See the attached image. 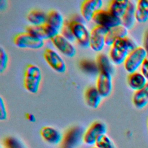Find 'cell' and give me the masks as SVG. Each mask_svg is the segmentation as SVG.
<instances>
[{
    "label": "cell",
    "mask_w": 148,
    "mask_h": 148,
    "mask_svg": "<svg viewBox=\"0 0 148 148\" xmlns=\"http://www.w3.org/2000/svg\"><path fill=\"white\" fill-rule=\"evenodd\" d=\"M42 80V72L40 68L35 64L27 65L23 77V84L25 88L31 93L38 92Z\"/></svg>",
    "instance_id": "6da1fadb"
},
{
    "label": "cell",
    "mask_w": 148,
    "mask_h": 148,
    "mask_svg": "<svg viewBox=\"0 0 148 148\" xmlns=\"http://www.w3.org/2000/svg\"><path fill=\"white\" fill-rule=\"evenodd\" d=\"M147 55V53L143 46H138L128 54L123 64L125 71L129 73L137 71Z\"/></svg>",
    "instance_id": "7a4b0ae2"
},
{
    "label": "cell",
    "mask_w": 148,
    "mask_h": 148,
    "mask_svg": "<svg viewBox=\"0 0 148 148\" xmlns=\"http://www.w3.org/2000/svg\"><path fill=\"white\" fill-rule=\"evenodd\" d=\"M13 43L17 47L21 49H39L44 45L43 39L26 31L16 35L13 38Z\"/></svg>",
    "instance_id": "3957f363"
},
{
    "label": "cell",
    "mask_w": 148,
    "mask_h": 148,
    "mask_svg": "<svg viewBox=\"0 0 148 148\" xmlns=\"http://www.w3.org/2000/svg\"><path fill=\"white\" fill-rule=\"evenodd\" d=\"M69 21L72 32L77 43L84 48L90 47V32L83 21L78 19H73Z\"/></svg>",
    "instance_id": "277c9868"
},
{
    "label": "cell",
    "mask_w": 148,
    "mask_h": 148,
    "mask_svg": "<svg viewBox=\"0 0 148 148\" xmlns=\"http://www.w3.org/2000/svg\"><path fill=\"white\" fill-rule=\"evenodd\" d=\"M84 129L81 127L75 126L68 130L64 135L60 148H77L83 142Z\"/></svg>",
    "instance_id": "5b68a950"
},
{
    "label": "cell",
    "mask_w": 148,
    "mask_h": 148,
    "mask_svg": "<svg viewBox=\"0 0 148 148\" xmlns=\"http://www.w3.org/2000/svg\"><path fill=\"white\" fill-rule=\"evenodd\" d=\"M107 132L106 125L102 122L96 121L93 122L84 131L83 142L90 146L95 145L97 139Z\"/></svg>",
    "instance_id": "8992f818"
},
{
    "label": "cell",
    "mask_w": 148,
    "mask_h": 148,
    "mask_svg": "<svg viewBox=\"0 0 148 148\" xmlns=\"http://www.w3.org/2000/svg\"><path fill=\"white\" fill-rule=\"evenodd\" d=\"M92 20L97 25H102L109 29L121 25V18L114 16L108 10L102 9L94 14Z\"/></svg>",
    "instance_id": "52a82bcc"
},
{
    "label": "cell",
    "mask_w": 148,
    "mask_h": 148,
    "mask_svg": "<svg viewBox=\"0 0 148 148\" xmlns=\"http://www.w3.org/2000/svg\"><path fill=\"white\" fill-rule=\"evenodd\" d=\"M109 28L96 25L90 31V47L95 51H101L105 45V36Z\"/></svg>",
    "instance_id": "ba28073f"
},
{
    "label": "cell",
    "mask_w": 148,
    "mask_h": 148,
    "mask_svg": "<svg viewBox=\"0 0 148 148\" xmlns=\"http://www.w3.org/2000/svg\"><path fill=\"white\" fill-rule=\"evenodd\" d=\"M43 58L54 71L58 73H63L66 71L65 61L54 50L50 48L46 49L43 52Z\"/></svg>",
    "instance_id": "9c48e42d"
},
{
    "label": "cell",
    "mask_w": 148,
    "mask_h": 148,
    "mask_svg": "<svg viewBox=\"0 0 148 148\" xmlns=\"http://www.w3.org/2000/svg\"><path fill=\"white\" fill-rule=\"evenodd\" d=\"M25 31L43 40L51 39L59 34V31L46 23L39 25H28Z\"/></svg>",
    "instance_id": "30bf717a"
},
{
    "label": "cell",
    "mask_w": 148,
    "mask_h": 148,
    "mask_svg": "<svg viewBox=\"0 0 148 148\" xmlns=\"http://www.w3.org/2000/svg\"><path fill=\"white\" fill-rule=\"evenodd\" d=\"M53 45L64 56L73 57L75 56L76 50L71 42L58 34L50 39Z\"/></svg>",
    "instance_id": "8fae6325"
},
{
    "label": "cell",
    "mask_w": 148,
    "mask_h": 148,
    "mask_svg": "<svg viewBox=\"0 0 148 148\" xmlns=\"http://www.w3.org/2000/svg\"><path fill=\"white\" fill-rule=\"evenodd\" d=\"M96 88L102 97H108L112 91V74L106 72H100L96 81Z\"/></svg>",
    "instance_id": "7c38bea8"
},
{
    "label": "cell",
    "mask_w": 148,
    "mask_h": 148,
    "mask_svg": "<svg viewBox=\"0 0 148 148\" xmlns=\"http://www.w3.org/2000/svg\"><path fill=\"white\" fill-rule=\"evenodd\" d=\"M103 6V1L101 0H86L84 1L80 6L81 14L86 20H92L94 14L101 9Z\"/></svg>",
    "instance_id": "4fadbf2b"
},
{
    "label": "cell",
    "mask_w": 148,
    "mask_h": 148,
    "mask_svg": "<svg viewBox=\"0 0 148 148\" xmlns=\"http://www.w3.org/2000/svg\"><path fill=\"white\" fill-rule=\"evenodd\" d=\"M40 134L45 142L53 145H60L63 138L60 131L49 126L43 127L40 130Z\"/></svg>",
    "instance_id": "5bb4252c"
},
{
    "label": "cell",
    "mask_w": 148,
    "mask_h": 148,
    "mask_svg": "<svg viewBox=\"0 0 148 148\" xmlns=\"http://www.w3.org/2000/svg\"><path fill=\"white\" fill-rule=\"evenodd\" d=\"M135 9L136 3L133 1H129L127 9L121 17V25L125 27L127 29H131L136 20L135 18Z\"/></svg>",
    "instance_id": "9a60e30c"
},
{
    "label": "cell",
    "mask_w": 148,
    "mask_h": 148,
    "mask_svg": "<svg viewBox=\"0 0 148 148\" xmlns=\"http://www.w3.org/2000/svg\"><path fill=\"white\" fill-rule=\"evenodd\" d=\"M102 98L96 87H89L84 92L85 101L87 105L92 109H96L99 106Z\"/></svg>",
    "instance_id": "2e32d148"
},
{
    "label": "cell",
    "mask_w": 148,
    "mask_h": 148,
    "mask_svg": "<svg viewBox=\"0 0 148 148\" xmlns=\"http://www.w3.org/2000/svg\"><path fill=\"white\" fill-rule=\"evenodd\" d=\"M127 80L128 86L135 91L142 88L147 83V80L145 76L138 71L129 73Z\"/></svg>",
    "instance_id": "e0dca14e"
},
{
    "label": "cell",
    "mask_w": 148,
    "mask_h": 148,
    "mask_svg": "<svg viewBox=\"0 0 148 148\" xmlns=\"http://www.w3.org/2000/svg\"><path fill=\"white\" fill-rule=\"evenodd\" d=\"M128 29L123 25L110 28L105 36V45L111 46L115 40L127 36Z\"/></svg>",
    "instance_id": "ac0fdd59"
},
{
    "label": "cell",
    "mask_w": 148,
    "mask_h": 148,
    "mask_svg": "<svg viewBox=\"0 0 148 148\" xmlns=\"http://www.w3.org/2000/svg\"><path fill=\"white\" fill-rule=\"evenodd\" d=\"M132 103L137 109H141L148 104V83L142 88L135 91Z\"/></svg>",
    "instance_id": "d6986e66"
},
{
    "label": "cell",
    "mask_w": 148,
    "mask_h": 148,
    "mask_svg": "<svg viewBox=\"0 0 148 148\" xmlns=\"http://www.w3.org/2000/svg\"><path fill=\"white\" fill-rule=\"evenodd\" d=\"M128 0H113L108 5V10L114 16L121 18L128 5Z\"/></svg>",
    "instance_id": "ffe728a7"
},
{
    "label": "cell",
    "mask_w": 148,
    "mask_h": 148,
    "mask_svg": "<svg viewBox=\"0 0 148 148\" xmlns=\"http://www.w3.org/2000/svg\"><path fill=\"white\" fill-rule=\"evenodd\" d=\"M64 21L62 14L57 10H51L47 13L46 23L59 32L61 31Z\"/></svg>",
    "instance_id": "44dd1931"
},
{
    "label": "cell",
    "mask_w": 148,
    "mask_h": 148,
    "mask_svg": "<svg viewBox=\"0 0 148 148\" xmlns=\"http://www.w3.org/2000/svg\"><path fill=\"white\" fill-rule=\"evenodd\" d=\"M136 21L143 23L148 20V0H139L136 4Z\"/></svg>",
    "instance_id": "7402d4cb"
},
{
    "label": "cell",
    "mask_w": 148,
    "mask_h": 148,
    "mask_svg": "<svg viewBox=\"0 0 148 148\" xmlns=\"http://www.w3.org/2000/svg\"><path fill=\"white\" fill-rule=\"evenodd\" d=\"M128 54L127 51L114 46H111L109 52V58L116 65L124 64Z\"/></svg>",
    "instance_id": "603a6c76"
},
{
    "label": "cell",
    "mask_w": 148,
    "mask_h": 148,
    "mask_svg": "<svg viewBox=\"0 0 148 148\" xmlns=\"http://www.w3.org/2000/svg\"><path fill=\"white\" fill-rule=\"evenodd\" d=\"M96 65L99 72H106L111 74L113 73L114 68L111 63V60L105 54L100 53L97 56Z\"/></svg>",
    "instance_id": "cb8c5ba5"
},
{
    "label": "cell",
    "mask_w": 148,
    "mask_h": 148,
    "mask_svg": "<svg viewBox=\"0 0 148 148\" xmlns=\"http://www.w3.org/2000/svg\"><path fill=\"white\" fill-rule=\"evenodd\" d=\"M27 18L32 25H39L46 23L47 14L40 10L32 9L28 13Z\"/></svg>",
    "instance_id": "d4e9b609"
},
{
    "label": "cell",
    "mask_w": 148,
    "mask_h": 148,
    "mask_svg": "<svg viewBox=\"0 0 148 148\" xmlns=\"http://www.w3.org/2000/svg\"><path fill=\"white\" fill-rule=\"evenodd\" d=\"M112 46H114L115 47L122 49L127 51L129 53H130L138 47L136 42L133 39L128 36L117 39L116 40H115Z\"/></svg>",
    "instance_id": "484cf974"
},
{
    "label": "cell",
    "mask_w": 148,
    "mask_h": 148,
    "mask_svg": "<svg viewBox=\"0 0 148 148\" xmlns=\"http://www.w3.org/2000/svg\"><path fill=\"white\" fill-rule=\"evenodd\" d=\"M3 148H27L26 146L18 139L8 136L3 139Z\"/></svg>",
    "instance_id": "4316f807"
},
{
    "label": "cell",
    "mask_w": 148,
    "mask_h": 148,
    "mask_svg": "<svg viewBox=\"0 0 148 148\" xmlns=\"http://www.w3.org/2000/svg\"><path fill=\"white\" fill-rule=\"evenodd\" d=\"M95 145L99 148H117L112 140L106 134L100 136Z\"/></svg>",
    "instance_id": "83f0119b"
},
{
    "label": "cell",
    "mask_w": 148,
    "mask_h": 148,
    "mask_svg": "<svg viewBox=\"0 0 148 148\" xmlns=\"http://www.w3.org/2000/svg\"><path fill=\"white\" fill-rule=\"evenodd\" d=\"M60 32L61 34L68 40H69L70 42H73L75 40V37L72 32L71 28L70 27L69 20H66L64 21V23Z\"/></svg>",
    "instance_id": "f1b7e54d"
},
{
    "label": "cell",
    "mask_w": 148,
    "mask_h": 148,
    "mask_svg": "<svg viewBox=\"0 0 148 148\" xmlns=\"http://www.w3.org/2000/svg\"><path fill=\"white\" fill-rule=\"evenodd\" d=\"M8 55L5 50L1 46L0 47V72L3 73L6 69L8 64Z\"/></svg>",
    "instance_id": "f546056e"
},
{
    "label": "cell",
    "mask_w": 148,
    "mask_h": 148,
    "mask_svg": "<svg viewBox=\"0 0 148 148\" xmlns=\"http://www.w3.org/2000/svg\"><path fill=\"white\" fill-rule=\"evenodd\" d=\"M8 117V112L5 103L2 98L0 97V120L1 121L6 120Z\"/></svg>",
    "instance_id": "4dcf8cb0"
},
{
    "label": "cell",
    "mask_w": 148,
    "mask_h": 148,
    "mask_svg": "<svg viewBox=\"0 0 148 148\" xmlns=\"http://www.w3.org/2000/svg\"><path fill=\"white\" fill-rule=\"evenodd\" d=\"M140 72L148 80V54L140 66Z\"/></svg>",
    "instance_id": "1f68e13d"
},
{
    "label": "cell",
    "mask_w": 148,
    "mask_h": 148,
    "mask_svg": "<svg viewBox=\"0 0 148 148\" xmlns=\"http://www.w3.org/2000/svg\"><path fill=\"white\" fill-rule=\"evenodd\" d=\"M143 48L148 54V29L145 31L143 37Z\"/></svg>",
    "instance_id": "d6a6232c"
},
{
    "label": "cell",
    "mask_w": 148,
    "mask_h": 148,
    "mask_svg": "<svg viewBox=\"0 0 148 148\" xmlns=\"http://www.w3.org/2000/svg\"><path fill=\"white\" fill-rule=\"evenodd\" d=\"M27 119L30 121V122H35L36 121V117H35V116L32 114L31 113H28L27 114Z\"/></svg>",
    "instance_id": "836d02e7"
},
{
    "label": "cell",
    "mask_w": 148,
    "mask_h": 148,
    "mask_svg": "<svg viewBox=\"0 0 148 148\" xmlns=\"http://www.w3.org/2000/svg\"><path fill=\"white\" fill-rule=\"evenodd\" d=\"M92 148H99V147H97V146H94V147H92Z\"/></svg>",
    "instance_id": "e575fe53"
},
{
    "label": "cell",
    "mask_w": 148,
    "mask_h": 148,
    "mask_svg": "<svg viewBox=\"0 0 148 148\" xmlns=\"http://www.w3.org/2000/svg\"><path fill=\"white\" fill-rule=\"evenodd\" d=\"M147 125H148V120H147Z\"/></svg>",
    "instance_id": "d590c367"
}]
</instances>
